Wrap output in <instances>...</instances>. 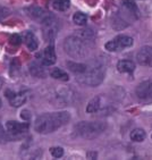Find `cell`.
Segmentation results:
<instances>
[{
	"instance_id": "obj_1",
	"label": "cell",
	"mask_w": 152,
	"mask_h": 160,
	"mask_svg": "<svg viewBox=\"0 0 152 160\" xmlns=\"http://www.w3.org/2000/svg\"><path fill=\"white\" fill-rule=\"evenodd\" d=\"M69 119H71V115L68 111L48 112L37 118L34 128L40 134H49L66 125L69 122Z\"/></svg>"
},
{
	"instance_id": "obj_2",
	"label": "cell",
	"mask_w": 152,
	"mask_h": 160,
	"mask_svg": "<svg viewBox=\"0 0 152 160\" xmlns=\"http://www.w3.org/2000/svg\"><path fill=\"white\" fill-rule=\"evenodd\" d=\"M92 41L85 40L83 38L78 37L77 34L69 35L64 41V49L66 53L69 55L71 58L82 59L90 55L91 48L93 46Z\"/></svg>"
},
{
	"instance_id": "obj_3",
	"label": "cell",
	"mask_w": 152,
	"mask_h": 160,
	"mask_svg": "<svg viewBox=\"0 0 152 160\" xmlns=\"http://www.w3.org/2000/svg\"><path fill=\"white\" fill-rule=\"evenodd\" d=\"M105 76V66L101 62H93L87 65L86 71L77 75V81L83 85L98 86L102 83Z\"/></svg>"
},
{
	"instance_id": "obj_4",
	"label": "cell",
	"mask_w": 152,
	"mask_h": 160,
	"mask_svg": "<svg viewBox=\"0 0 152 160\" xmlns=\"http://www.w3.org/2000/svg\"><path fill=\"white\" fill-rule=\"evenodd\" d=\"M107 128L103 122H80L75 125V134L82 139L92 140L101 135Z\"/></svg>"
},
{
	"instance_id": "obj_5",
	"label": "cell",
	"mask_w": 152,
	"mask_h": 160,
	"mask_svg": "<svg viewBox=\"0 0 152 160\" xmlns=\"http://www.w3.org/2000/svg\"><path fill=\"white\" fill-rule=\"evenodd\" d=\"M42 23V30H43V37L47 41L52 42L58 33V22L56 17L48 14L47 17L41 22Z\"/></svg>"
},
{
	"instance_id": "obj_6",
	"label": "cell",
	"mask_w": 152,
	"mask_h": 160,
	"mask_svg": "<svg viewBox=\"0 0 152 160\" xmlns=\"http://www.w3.org/2000/svg\"><path fill=\"white\" fill-rule=\"evenodd\" d=\"M134 40L128 35H118L114 40L108 41L105 43V50H108L110 52H116V51H120L126 48H130L133 46Z\"/></svg>"
},
{
	"instance_id": "obj_7",
	"label": "cell",
	"mask_w": 152,
	"mask_h": 160,
	"mask_svg": "<svg viewBox=\"0 0 152 160\" xmlns=\"http://www.w3.org/2000/svg\"><path fill=\"white\" fill-rule=\"evenodd\" d=\"M7 133H8V138L9 139H21L26 134V132L30 128V123H18L15 120H10L7 122L6 124Z\"/></svg>"
},
{
	"instance_id": "obj_8",
	"label": "cell",
	"mask_w": 152,
	"mask_h": 160,
	"mask_svg": "<svg viewBox=\"0 0 152 160\" xmlns=\"http://www.w3.org/2000/svg\"><path fill=\"white\" fill-rule=\"evenodd\" d=\"M137 98L140 99V101L149 103L152 102V80H146L141 82L136 86L135 90Z\"/></svg>"
},
{
	"instance_id": "obj_9",
	"label": "cell",
	"mask_w": 152,
	"mask_h": 160,
	"mask_svg": "<svg viewBox=\"0 0 152 160\" xmlns=\"http://www.w3.org/2000/svg\"><path fill=\"white\" fill-rule=\"evenodd\" d=\"M5 94H6V98L8 99V101L12 107H21L27 100V92L26 91L14 92L12 90H7Z\"/></svg>"
},
{
	"instance_id": "obj_10",
	"label": "cell",
	"mask_w": 152,
	"mask_h": 160,
	"mask_svg": "<svg viewBox=\"0 0 152 160\" xmlns=\"http://www.w3.org/2000/svg\"><path fill=\"white\" fill-rule=\"evenodd\" d=\"M136 60L142 66L152 67V46L142 47L136 53Z\"/></svg>"
},
{
	"instance_id": "obj_11",
	"label": "cell",
	"mask_w": 152,
	"mask_h": 160,
	"mask_svg": "<svg viewBox=\"0 0 152 160\" xmlns=\"http://www.w3.org/2000/svg\"><path fill=\"white\" fill-rule=\"evenodd\" d=\"M57 57H56V51H55V47L52 44L48 46L43 51V57H42V60L41 62L44 65V66H51L56 62Z\"/></svg>"
},
{
	"instance_id": "obj_12",
	"label": "cell",
	"mask_w": 152,
	"mask_h": 160,
	"mask_svg": "<svg viewBox=\"0 0 152 160\" xmlns=\"http://www.w3.org/2000/svg\"><path fill=\"white\" fill-rule=\"evenodd\" d=\"M23 39H24V42H25V44H26V47L28 48V50L35 51V50L37 49L39 42H37V39L33 32L25 31L24 34H23Z\"/></svg>"
},
{
	"instance_id": "obj_13",
	"label": "cell",
	"mask_w": 152,
	"mask_h": 160,
	"mask_svg": "<svg viewBox=\"0 0 152 160\" xmlns=\"http://www.w3.org/2000/svg\"><path fill=\"white\" fill-rule=\"evenodd\" d=\"M102 100L103 98L100 96L94 97V98L91 99L86 106L87 114H94V112H98V111L101 110V108H102Z\"/></svg>"
},
{
	"instance_id": "obj_14",
	"label": "cell",
	"mask_w": 152,
	"mask_h": 160,
	"mask_svg": "<svg viewBox=\"0 0 152 160\" xmlns=\"http://www.w3.org/2000/svg\"><path fill=\"white\" fill-rule=\"evenodd\" d=\"M27 12H28V15L31 16L32 18L37 19V21H40V22L43 21V19L47 17L48 14H49V12H47L44 9H42V8L37 7V6L30 7Z\"/></svg>"
},
{
	"instance_id": "obj_15",
	"label": "cell",
	"mask_w": 152,
	"mask_h": 160,
	"mask_svg": "<svg viewBox=\"0 0 152 160\" xmlns=\"http://www.w3.org/2000/svg\"><path fill=\"white\" fill-rule=\"evenodd\" d=\"M117 69L120 73H132L135 69V64L132 60L123 59L117 62Z\"/></svg>"
},
{
	"instance_id": "obj_16",
	"label": "cell",
	"mask_w": 152,
	"mask_h": 160,
	"mask_svg": "<svg viewBox=\"0 0 152 160\" xmlns=\"http://www.w3.org/2000/svg\"><path fill=\"white\" fill-rule=\"evenodd\" d=\"M66 65H67V67L69 68V71L73 72V73L76 75L84 73L87 68L86 64H82V62H67Z\"/></svg>"
},
{
	"instance_id": "obj_17",
	"label": "cell",
	"mask_w": 152,
	"mask_h": 160,
	"mask_svg": "<svg viewBox=\"0 0 152 160\" xmlns=\"http://www.w3.org/2000/svg\"><path fill=\"white\" fill-rule=\"evenodd\" d=\"M44 65L41 62H33V64L30 66V72H31V74L33 76H37V77H44L47 75L46 73V69H44Z\"/></svg>"
},
{
	"instance_id": "obj_18",
	"label": "cell",
	"mask_w": 152,
	"mask_h": 160,
	"mask_svg": "<svg viewBox=\"0 0 152 160\" xmlns=\"http://www.w3.org/2000/svg\"><path fill=\"white\" fill-rule=\"evenodd\" d=\"M130 138L134 142H142L145 140L146 133L143 128H134L130 134Z\"/></svg>"
},
{
	"instance_id": "obj_19",
	"label": "cell",
	"mask_w": 152,
	"mask_h": 160,
	"mask_svg": "<svg viewBox=\"0 0 152 160\" xmlns=\"http://www.w3.org/2000/svg\"><path fill=\"white\" fill-rule=\"evenodd\" d=\"M71 6V0H53L52 7L58 12H65Z\"/></svg>"
},
{
	"instance_id": "obj_20",
	"label": "cell",
	"mask_w": 152,
	"mask_h": 160,
	"mask_svg": "<svg viewBox=\"0 0 152 160\" xmlns=\"http://www.w3.org/2000/svg\"><path fill=\"white\" fill-rule=\"evenodd\" d=\"M50 75H51V77L56 78V80H60V81L69 80L68 74H67L66 72L62 71V69H60V68H55V69H52V71L50 72Z\"/></svg>"
},
{
	"instance_id": "obj_21",
	"label": "cell",
	"mask_w": 152,
	"mask_h": 160,
	"mask_svg": "<svg viewBox=\"0 0 152 160\" xmlns=\"http://www.w3.org/2000/svg\"><path fill=\"white\" fill-rule=\"evenodd\" d=\"M123 6L126 8V10L130 12V15H135L137 17V15H139V9H137L136 5H135L133 1H130V0H124V1H123Z\"/></svg>"
},
{
	"instance_id": "obj_22",
	"label": "cell",
	"mask_w": 152,
	"mask_h": 160,
	"mask_svg": "<svg viewBox=\"0 0 152 160\" xmlns=\"http://www.w3.org/2000/svg\"><path fill=\"white\" fill-rule=\"evenodd\" d=\"M86 21H87L86 15L81 12H75L74 16H73V22H74L76 25H80V26H83V25L86 24Z\"/></svg>"
},
{
	"instance_id": "obj_23",
	"label": "cell",
	"mask_w": 152,
	"mask_h": 160,
	"mask_svg": "<svg viewBox=\"0 0 152 160\" xmlns=\"http://www.w3.org/2000/svg\"><path fill=\"white\" fill-rule=\"evenodd\" d=\"M50 153L55 158H61L64 156V149L60 147H53L50 149Z\"/></svg>"
},
{
	"instance_id": "obj_24",
	"label": "cell",
	"mask_w": 152,
	"mask_h": 160,
	"mask_svg": "<svg viewBox=\"0 0 152 160\" xmlns=\"http://www.w3.org/2000/svg\"><path fill=\"white\" fill-rule=\"evenodd\" d=\"M9 42H10V44H12V46L17 47L21 44V42H22V38L19 37L18 34H12L9 39Z\"/></svg>"
},
{
	"instance_id": "obj_25",
	"label": "cell",
	"mask_w": 152,
	"mask_h": 160,
	"mask_svg": "<svg viewBox=\"0 0 152 160\" xmlns=\"http://www.w3.org/2000/svg\"><path fill=\"white\" fill-rule=\"evenodd\" d=\"M9 9L6 8V7L0 6V21H2L3 18H6L7 16L9 15Z\"/></svg>"
},
{
	"instance_id": "obj_26",
	"label": "cell",
	"mask_w": 152,
	"mask_h": 160,
	"mask_svg": "<svg viewBox=\"0 0 152 160\" xmlns=\"http://www.w3.org/2000/svg\"><path fill=\"white\" fill-rule=\"evenodd\" d=\"M8 140V136H7L6 132L3 131V127L1 126V124H0V143H3V142H6Z\"/></svg>"
},
{
	"instance_id": "obj_27",
	"label": "cell",
	"mask_w": 152,
	"mask_h": 160,
	"mask_svg": "<svg viewBox=\"0 0 152 160\" xmlns=\"http://www.w3.org/2000/svg\"><path fill=\"white\" fill-rule=\"evenodd\" d=\"M21 116H22V118L24 120H28V119H30V117H31V115H30V111H27V110H23L22 111V115H21Z\"/></svg>"
},
{
	"instance_id": "obj_28",
	"label": "cell",
	"mask_w": 152,
	"mask_h": 160,
	"mask_svg": "<svg viewBox=\"0 0 152 160\" xmlns=\"http://www.w3.org/2000/svg\"><path fill=\"white\" fill-rule=\"evenodd\" d=\"M87 157H89V158L93 157V159H94V158L96 157V153H94V152H89V153H87Z\"/></svg>"
},
{
	"instance_id": "obj_29",
	"label": "cell",
	"mask_w": 152,
	"mask_h": 160,
	"mask_svg": "<svg viewBox=\"0 0 152 160\" xmlns=\"http://www.w3.org/2000/svg\"><path fill=\"white\" fill-rule=\"evenodd\" d=\"M2 84H3V80L0 77V89H1V86H2Z\"/></svg>"
},
{
	"instance_id": "obj_30",
	"label": "cell",
	"mask_w": 152,
	"mask_h": 160,
	"mask_svg": "<svg viewBox=\"0 0 152 160\" xmlns=\"http://www.w3.org/2000/svg\"><path fill=\"white\" fill-rule=\"evenodd\" d=\"M1 106H2V102H1V99H0V108H1Z\"/></svg>"
}]
</instances>
